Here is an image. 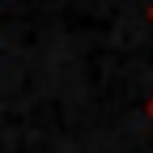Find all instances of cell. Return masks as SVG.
Returning a JSON list of instances; mask_svg holds the SVG:
<instances>
[{
	"label": "cell",
	"instance_id": "cell-1",
	"mask_svg": "<svg viewBox=\"0 0 153 153\" xmlns=\"http://www.w3.org/2000/svg\"><path fill=\"white\" fill-rule=\"evenodd\" d=\"M149 22H153V4H149Z\"/></svg>",
	"mask_w": 153,
	"mask_h": 153
},
{
	"label": "cell",
	"instance_id": "cell-2",
	"mask_svg": "<svg viewBox=\"0 0 153 153\" xmlns=\"http://www.w3.org/2000/svg\"><path fill=\"white\" fill-rule=\"evenodd\" d=\"M149 115H153V102H149Z\"/></svg>",
	"mask_w": 153,
	"mask_h": 153
}]
</instances>
